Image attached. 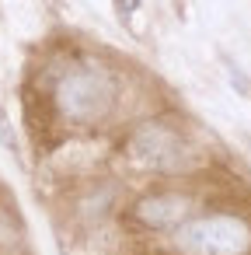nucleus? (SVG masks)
<instances>
[{
	"label": "nucleus",
	"instance_id": "nucleus-5",
	"mask_svg": "<svg viewBox=\"0 0 251 255\" xmlns=\"http://www.w3.org/2000/svg\"><path fill=\"white\" fill-rule=\"evenodd\" d=\"M119 4H122V11H133V7H136V0H119Z\"/></svg>",
	"mask_w": 251,
	"mask_h": 255
},
{
	"label": "nucleus",
	"instance_id": "nucleus-4",
	"mask_svg": "<svg viewBox=\"0 0 251 255\" xmlns=\"http://www.w3.org/2000/svg\"><path fill=\"white\" fill-rule=\"evenodd\" d=\"M192 203L178 192H164V196H147L136 203V220L147 227H178L188 217Z\"/></svg>",
	"mask_w": 251,
	"mask_h": 255
},
{
	"label": "nucleus",
	"instance_id": "nucleus-2",
	"mask_svg": "<svg viewBox=\"0 0 251 255\" xmlns=\"http://www.w3.org/2000/svg\"><path fill=\"white\" fill-rule=\"evenodd\" d=\"M174 245L185 255H244L251 248V227L230 213L199 217L178 227Z\"/></svg>",
	"mask_w": 251,
	"mask_h": 255
},
{
	"label": "nucleus",
	"instance_id": "nucleus-3",
	"mask_svg": "<svg viewBox=\"0 0 251 255\" xmlns=\"http://www.w3.org/2000/svg\"><path fill=\"white\" fill-rule=\"evenodd\" d=\"M129 154L143 168H154V171H181V168H192L195 161V150L188 147V140L164 123L140 126L129 140Z\"/></svg>",
	"mask_w": 251,
	"mask_h": 255
},
{
	"label": "nucleus",
	"instance_id": "nucleus-1",
	"mask_svg": "<svg viewBox=\"0 0 251 255\" xmlns=\"http://www.w3.org/2000/svg\"><path fill=\"white\" fill-rule=\"evenodd\" d=\"M115 102V81L101 67H74L56 84V105L74 123H94L101 119Z\"/></svg>",
	"mask_w": 251,
	"mask_h": 255
}]
</instances>
